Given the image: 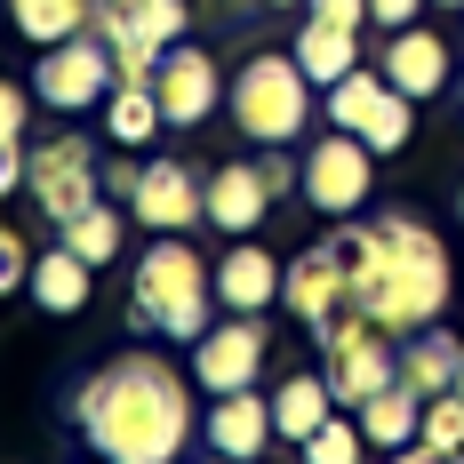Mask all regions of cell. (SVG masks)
<instances>
[{
    "label": "cell",
    "mask_w": 464,
    "mask_h": 464,
    "mask_svg": "<svg viewBox=\"0 0 464 464\" xmlns=\"http://www.w3.org/2000/svg\"><path fill=\"white\" fill-rule=\"evenodd\" d=\"M72 424H81V440L96 457H112V464H177L185 440H192L185 376L169 369L160 353H121L112 369L81 376Z\"/></svg>",
    "instance_id": "1"
},
{
    "label": "cell",
    "mask_w": 464,
    "mask_h": 464,
    "mask_svg": "<svg viewBox=\"0 0 464 464\" xmlns=\"http://www.w3.org/2000/svg\"><path fill=\"white\" fill-rule=\"evenodd\" d=\"M344 273H353V313L392 336H417L449 304V248L417 217H376V225H336Z\"/></svg>",
    "instance_id": "2"
},
{
    "label": "cell",
    "mask_w": 464,
    "mask_h": 464,
    "mask_svg": "<svg viewBox=\"0 0 464 464\" xmlns=\"http://www.w3.org/2000/svg\"><path fill=\"white\" fill-rule=\"evenodd\" d=\"M129 321L169 336V344H200L217 328V273L200 265L185 232H152V248L137 256V304Z\"/></svg>",
    "instance_id": "3"
},
{
    "label": "cell",
    "mask_w": 464,
    "mask_h": 464,
    "mask_svg": "<svg viewBox=\"0 0 464 464\" xmlns=\"http://www.w3.org/2000/svg\"><path fill=\"white\" fill-rule=\"evenodd\" d=\"M232 129L248 144H296L304 137V121H313V81H304V64L296 56H248L240 72H232Z\"/></svg>",
    "instance_id": "4"
},
{
    "label": "cell",
    "mask_w": 464,
    "mask_h": 464,
    "mask_svg": "<svg viewBox=\"0 0 464 464\" xmlns=\"http://www.w3.org/2000/svg\"><path fill=\"white\" fill-rule=\"evenodd\" d=\"M321 376H328V392H336V409H361L384 384H401V344H392V328L361 321V313H336V321L321 328Z\"/></svg>",
    "instance_id": "5"
},
{
    "label": "cell",
    "mask_w": 464,
    "mask_h": 464,
    "mask_svg": "<svg viewBox=\"0 0 464 464\" xmlns=\"http://www.w3.org/2000/svg\"><path fill=\"white\" fill-rule=\"evenodd\" d=\"M89 33L112 48L121 81H152V64L192 33V0H96Z\"/></svg>",
    "instance_id": "6"
},
{
    "label": "cell",
    "mask_w": 464,
    "mask_h": 464,
    "mask_svg": "<svg viewBox=\"0 0 464 464\" xmlns=\"http://www.w3.org/2000/svg\"><path fill=\"white\" fill-rule=\"evenodd\" d=\"M280 192H296V160H280V144H265V160H225L208 177V225L225 240H248Z\"/></svg>",
    "instance_id": "7"
},
{
    "label": "cell",
    "mask_w": 464,
    "mask_h": 464,
    "mask_svg": "<svg viewBox=\"0 0 464 464\" xmlns=\"http://www.w3.org/2000/svg\"><path fill=\"white\" fill-rule=\"evenodd\" d=\"M112 89H121V64H112V48L96 41V33H72V41L41 48V64H33V96H41L48 112L104 104Z\"/></svg>",
    "instance_id": "8"
},
{
    "label": "cell",
    "mask_w": 464,
    "mask_h": 464,
    "mask_svg": "<svg viewBox=\"0 0 464 464\" xmlns=\"http://www.w3.org/2000/svg\"><path fill=\"white\" fill-rule=\"evenodd\" d=\"M369 185H376V152L353 137V129L321 137L304 160H296V192H304L321 217H353V208L369 200Z\"/></svg>",
    "instance_id": "9"
},
{
    "label": "cell",
    "mask_w": 464,
    "mask_h": 464,
    "mask_svg": "<svg viewBox=\"0 0 464 464\" xmlns=\"http://www.w3.org/2000/svg\"><path fill=\"white\" fill-rule=\"evenodd\" d=\"M24 185H33V200H41L48 225H72V217L96 200V185H104V160H96L89 137H56V144H41V152H33Z\"/></svg>",
    "instance_id": "10"
},
{
    "label": "cell",
    "mask_w": 464,
    "mask_h": 464,
    "mask_svg": "<svg viewBox=\"0 0 464 464\" xmlns=\"http://www.w3.org/2000/svg\"><path fill=\"white\" fill-rule=\"evenodd\" d=\"M280 296H288V313H296V328H313L321 336L336 313H353V273H344V248H336V232L328 240H313L288 273H280Z\"/></svg>",
    "instance_id": "11"
},
{
    "label": "cell",
    "mask_w": 464,
    "mask_h": 464,
    "mask_svg": "<svg viewBox=\"0 0 464 464\" xmlns=\"http://www.w3.org/2000/svg\"><path fill=\"white\" fill-rule=\"evenodd\" d=\"M152 96H160L169 129H200V121L225 104V72H217V56H208V48L177 41L160 64H152Z\"/></svg>",
    "instance_id": "12"
},
{
    "label": "cell",
    "mask_w": 464,
    "mask_h": 464,
    "mask_svg": "<svg viewBox=\"0 0 464 464\" xmlns=\"http://www.w3.org/2000/svg\"><path fill=\"white\" fill-rule=\"evenodd\" d=\"M129 208L152 232H192V225H208V177H192L185 160H144Z\"/></svg>",
    "instance_id": "13"
},
{
    "label": "cell",
    "mask_w": 464,
    "mask_h": 464,
    "mask_svg": "<svg viewBox=\"0 0 464 464\" xmlns=\"http://www.w3.org/2000/svg\"><path fill=\"white\" fill-rule=\"evenodd\" d=\"M256 369H265V328H256V313H232V321H217L192 344V376L208 392H248Z\"/></svg>",
    "instance_id": "14"
},
{
    "label": "cell",
    "mask_w": 464,
    "mask_h": 464,
    "mask_svg": "<svg viewBox=\"0 0 464 464\" xmlns=\"http://www.w3.org/2000/svg\"><path fill=\"white\" fill-rule=\"evenodd\" d=\"M384 81L401 96H440L449 89V41L440 33H417V24H401V33H384Z\"/></svg>",
    "instance_id": "15"
},
{
    "label": "cell",
    "mask_w": 464,
    "mask_h": 464,
    "mask_svg": "<svg viewBox=\"0 0 464 464\" xmlns=\"http://www.w3.org/2000/svg\"><path fill=\"white\" fill-rule=\"evenodd\" d=\"M265 440H280L273 432V401H256V392H217V409H208V449L232 457V464H256Z\"/></svg>",
    "instance_id": "16"
},
{
    "label": "cell",
    "mask_w": 464,
    "mask_h": 464,
    "mask_svg": "<svg viewBox=\"0 0 464 464\" xmlns=\"http://www.w3.org/2000/svg\"><path fill=\"white\" fill-rule=\"evenodd\" d=\"M280 273H288V265H280L273 248L232 240L225 265H217V304H225V313H265V304L280 296Z\"/></svg>",
    "instance_id": "17"
},
{
    "label": "cell",
    "mask_w": 464,
    "mask_h": 464,
    "mask_svg": "<svg viewBox=\"0 0 464 464\" xmlns=\"http://www.w3.org/2000/svg\"><path fill=\"white\" fill-rule=\"evenodd\" d=\"M296 64H304L313 89H336L344 72H361V33H353V24H321V16H304V33H296Z\"/></svg>",
    "instance_id": "18"
},
{
    "label": "cell",
    "mask_w": 464,
    "mask_h": 464,
    "mask_svg": "<svg viewBox=\"0 0 464 464\" xmlns=\"http://www.w3.org/2000/svg\"><path fill=\"white\" fill-rule=\"evenodd\" d=\"M457 361H464V344H457L440 321L417 328V336H401V384H409V392H424V401L457 384Z\"/></svg>",
    "instance_id": "19"
},
{
    "label": "cell",
    "mask_w": 464,
    "mask_h": 464,
    "mask_svg": "<svg viewBox=\"0 0 464 464\" xmlns=\"http://www.w3.org/2000/svg\"><path fill=\"white\" fill-rule=\"evenodd\" d=\"M328 417H336V392H328V376H313V369H296L273 392V432H280V440H296V449H304Z\"/></svg>",
    "instance_id": "20"
},
{
    "label": "cell",
    "mask_w": 464,
    "mask_h": 464,
    "mask_svg": "<svg viewBox=\"0 0 464 464\" xmlns=\"http://www.w3.org/2000/svg\"><path fill=\"white\" fill-rule=\"evenodd\" d=\"M361 432H369V449H409L424 432V392H409V384H384L376 401H361Z\"/></svg>",
    "instance_id": "21"
},
{
    "label": "cell",
    "mask_w": 464,
    "mask_h": 464,
    "mask_svg": "<svg viewBox=\"0 0 464 464\" xmlns=\"http://www.w3.org/2000/svg\"><path fill=\"white\" fill-rule=\"evenodd\" d=\"M8 24L33 48H56V41H72V33L96 24V0H8Z\"/></svg>",
    "instance_id": "22"
},
{
    "label": "cell",
    "mask_w": 464,
    "mask_h": 464,
    "mask_svg": "<svg viewBox=\"0 0 464 464\" xmlns=\"http://www.w3.org/2000/svg\"><path fill=\"white\" fill-rule=\"evenodd\" d=\"M89 273H96L89 256H72V248L56 240L41 265H33V280H24V288L41 296V313H81V304H89Z\"/></svg>",
    "instance_id": "23"
},
{
    "label": "cell",
    "mask_w": 464,
    "mask_h": 464,
    "mask_svg": "<svg viewBox=\"0 0 464 464\" xmlns=\"http://www.w3.org/2000/svg\"><path fill=\"white\" fill-rule=\"evenodd\" d=\"M160 129H169V112H160L152 81H121V89L104 96V137L112 144H152Z\"/></svg>",
    "instance_id": "24"
},
{
    "label": "cell",
    "mask_w": 464,
    "mask_h": 464,
    "mask_svg": "<svg viewBox=\"0 0 464 464\" xmlns=\"http://www.w3.org/2000/svg\"><path fill=\"white\" fill-rule=\"evenodd\" d=\"M56 240H64L72 256H89V265H112L129 232H121V208H112V200H89V208H81L72 225H56Z\"/></svg>",
    "instance_id": "25"
},
{
    "label": "cell",
    "mask_w": 464,
    "mask_h": 464,
    "mask_svg": "<svg viewBox=\"0 0 464 464\" xmlns=\"http://www.w3.org/2000/svg\"><path fill=\"white\" fill-rule=\"evenodd\" d=\"M384 96H392L384 72H369V64H361V72H344V81L328 89V129H353V137H361V129L376 121V104H384Z\"/></svg>",
    "instance_id": "26"
},
{
    "label": "cell",
    "mask_w": 464,
    "mask_h": 464,
    "mask_svg": "<svg viewBox=\"0 0 464 464\" xmlns=\"http://www.w3.org/2000/svg\"><path fill=\"white\" fill-rule=\"evenodd\" d=\"M361 449H369V432H361V417H328L304 449H296V464H361Z\"/></svg>",
    "instance_id": "27"
},
{
    "label": "cell",
    "mask_w": 464,
    "mask_h": 464,
    "mask_svg": "<svg viewBox=\"0 0 464 464\" xmlns=\"http://www.w3.org/2000/svg\"><path fill=\"white\" fill-rule=\"evenodd\" d=\"M424 449H440V457H464V392L449 384V392H432L424 401Z\"/></svg>",
    "instance_id": "28"
},
{
    "label": "cell",
    "mask_w": 464,
    "mask_h": 464,
    "mask_svg": "<svg viewBox=\"0 0 464 464\" xmlns=\"http://www.w3.org/2000/svg\"><path fill=\"white\" fill-rule=\"evenodd\" d=\"M409 129H417V96H384V104H376V121L369 129H361V144H369V152H401V144H409Z\"/></svg>",
    "instance_id": "29"
},
{
    "label": "cell",
    "mask_w": 464,
    "mask_h": 464,
    "mask_svg": "<svg viewBox=\"0 0 464 464\" xmlns=\"http://www.w3.org/2000/svg\"><path fill=\"white\" fill-rule=\"evenodd\" d=\"M24 280H33V248L0 225V296H8V288H24Z\"/></svg>",
    "instance_id": "30"
},
{
    "label": "cell",
    "mask_w": 464,
    "mask_h": 464,
    "mask_svg": "<svg viewBox=\"0 0 464 464\" xmlns=\"http://www.w3.org/2000/svg\"><path fill=\"white\" fill-rule=\"evenodd\" d=\"M24 112H33V89L0 81V137H24Z\"/></svg>",
    "instance_id": "31"
},
{
    "label": "cell",
    "mask_w": 464,
    "mask_h": 464,
    "mask_svg": "<svg viewBox=\"0 0 464 464\" xmlns=\"http://www.w3.org/2000/svg\"><path fill=\"white\" fill-rule=\"evenodd\" d=\"M24 169H33V152H24V137H0V200L24 185Z\"/></svg>",
    "instance_id": "32"
},
{
    "label": "cell",
    "mask_w": 464,
    "mask_h": 464,
    "mask_svg": "<svg viewBox=\"0 0 464 464\" xmlns=\"http://www.w3.org/2000/svg\"><path fill=\"white\" fill-rule=\"evenodd\" d=\"M304 16H321V24H353V33H361L369 0H304Z\"/></svg>",
    "instance_id": "33"
},
{
    "label": "cell",
    "mask_w": 464,
    "mask_h": 464,
    "mask_svg": "<svg viewBox=\"0 0 464 464\" xmlns=\"http://www.w3.org/2000/svg\"><path fill=\"white\" fill-rule=\"evenodd\" d=\"M417 8L424 0H369V24L376 33H401V24H417Z\"/></svg>",
    "instance_id": "34"
},
{
    "label": "cell",
    "mask_w": 464,
    "mask_h": 464,
    "mask_svg": "<svg viewBox=\"0 0 464 464\" xmlns=\"http://www.w3.org/2000/svg\"><path fill=\"white\" fill-rule=\"evenodd\" d=\"M392 464H449L440 449H424V440H409V449H392Z\"/></svg>",
    "instance_id": "35"
},
{
    "label": "cell",
    "mask_w": 464,
    "mask_h": 464,
    "mask_svg": "<svg viewBox=\"0 0 464 464\" xmlns=\"http://www.w3.org/2000/svg\"><path fill=\"white\" fill-rule=\"evenodd\" d=\"M265 8H304V0H265Z\"/></svg>",
    "instance_id": "36"
},
{
    "label": "cell",
    "mask_w": 464,
    "mask_h": 464,
    "mask_svg": "<svg viewBox=\"0 0 464 464\" xmlns=\"http://www.w3.org/2000/svg\"><path fill=\"white\" fill-rule=\"evenodd\" d=\"M432 8H464V0H432Z\"/></svg>",
    "instance_id": "37"
},
{
    "label": "cell",
    "mask_w": 464,
    "mask_h": 464,
    "mask_svg": "<svg viewBox=\"0 0 464 464\" xmlns=\"http://www.w3.org/2000/svg\"><path fill=\"white\" fill-rule=\"evenodd\" d=\"M457 392H464V361H457Z\"/></svg>",
    "instance_id": "38"
},
{
    "label": "cell",
    "mask_w": 464,
    "mask_h": 464,
    "mask_svg": "<svg viewBox=\"0 0 464 464\" xmlns=\"http://www.w3.org/2000/svg\"><path fill=\"white\" fill-rule=\"evenodd\" d=\"M457 217H464V185H457Z\"/></svg>",
    "instance_id": "39"
},
{
    "label": "cell",
    "mask_w": 464,
    "mask_h": 464,
    "mask_svg": "<svg viewBox=\"0 0 464 464\" xmlns=\"http://www.w3.org/2000/svg\"><path fill=\"white\" fill-rule=\"evenodd\" d=\"M208 464H232V457H208Z\"/></svg>",
    "instance_id": "40"
},
{
    "label": "cell",
    "mask_w": 464,
    "mask_h": 464,
    "mask_svg": "<svg viewBox=\"0 0 464 464\" xmlns=\"http://www.w3.org/2000/svg\"><path fill=\"white\" fill-rule=\"evenodd\" d=\"M96 464H112V457H96Z\"/></svg>",
    "instance_id": "41"
},
{
    "label": "cell",
    "mask_w": 464,
    "mask_h": 464,
    "mask_svg": "<svg viewBox=\"0 0 464 464\" xmlns=\"http://www.w3.org/2000/svg\"><path fill=\"white\" fill-rule=\"evenodd\" d=\"M449 464H464V457H449Z\"/></svg>",
    "instance_id": "42"
}]
</instances>
